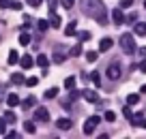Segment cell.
<instances>
[{
  "instance_id": "obj_1",
  "label": "cell",
  "mask_w": 146,
  "mask_h": 139,
  "mask_svg": "<svg viewBox=\"0 0 146 139\" xmlns=\"http://www.w3.org/2000/svg\"><path fill=\"white\" fill-rule=\"evenodd\" d=\"M80 7H82L84 15H88V17L97 19L99 24H108V15H105V5L101 2V0H82V2H80Z\"/></svg>"
},
{
  "instance_id": "obj_2",
  "label": "cell",
  "mask_w": 146,
  "mask_h": 139,
  "mask_svg": "<svg viewBox=\"0 0 146 139\" xmlns=\"http://www.w3.org/2000/svg\"><path fill=\"white\" fill-rule=\"evenodd\" d=\"M118 43H120V49L125 51V54H133L135 51V39H133V34H123L118 39Z\"/></svg>"
},
{
  "instance_id": "obj_3",
  "label": "cell",
  "mask_w": 146,
  "mask_h": 139,
  "mask_svg": "<svg viewBox=\"0 0 146 139\" xmlns=\"http://www.w3.org/2000/svg\"><path fill=\"white\" fill-rule=\"evenodd\" d=\"M99 122H101V116H90L86 122H84V135H92L95 133V128L99 126Z\"/></svg>"
},
{
  "instance_id": "obj_4",
  "label": "cell",
  "mask_w": 146,
  "mask_h": 139,
  "mask_svg": "<svg viewBox=\"0 0 146 139\" xmlns=\"http://www.w3.org/2000/svg\"><path fill=\"white\" fill-rule=\"evenodd\" d=\"M105 75H108V79H120V75H123V69H120L118 62H112L108 67V71H105Z\"/></svg>"
},
{
  "instance_id": "obj_5",
  "label": "cell",
  "mask_w": 146,
  "mask_h": 139,
  "mask_svg": "<svg viewBox=\"0 0 146 139\" xmlns=\"http://www.w3.org/2000/svg\"><path fill=\"white\" fill-rule=\"evenodd\" d=\"M35 120L36 122H50V111L45 107H36L35 109Z\"/></svg>"
},
{
  "instance_id": "obj_6",
  "label": "cell",
  "mask_w": 146,
  "mask_h": 139,
  "mask_svg": "<svg viewBox=\"0 0 146 139\" xmlns=\"http://www.w3.org/2000/svg\"><path fill=\"white\" fill-rule=\"evenodd\" d=\"M0 9H13V11H19V9H22V2H17V0H0Z\"/></svg>"
},
{
  "instance_id": "obj_7",
  "label": "cell",
  "mask_w": 146,
  "mask_h": 139,
  "mask_svg": "<svg viewBox=\"0 0 146 139\" xmlns=\"http://www.w3.org/2000/svg\"><path fill=\"white\" fill-rule=\"evenodd\" d=\"M112 22H114L116 26H120V24L125 22V15H123V9H114V11H112Z\"/></svg>"
},
{
  "instance_id": "obj_8",
  "label": "cell",
  "mask_w": 146,
  "mask_h": 139,
  "mask_svg": "<svg viewBox=\"0 0 146 139\" xmlns=\"http://www.w3.org/2000/svg\"><path fill=\"white\" fill-rule=\"evenodd\" d=\"M73 126V122L69 120V118H60V120H56V128H60V130H69Z\"/></svg>"
},
{
  "instance_id": "obj_9",
  "label": "cell",
  "mask_w": 146,
  "mask_h": 139,
  "mask_svg": "<svg viewBox=\"0 0 146 139\" xmlns=\"http://www.w3.org/2000/svg\"><path fill=\"white\" fill-rule=\"evenodd\" d=\"M60 24H62L60 15L56 13V11H50V26H52V28H60Z\"/></svg>"
},
{
  "instance_id": "obj_10",
  "label": "cell",
  "mask_w": 146,
  "mask_h": 139,
  "mask_svg": "<svg viewBox=\"0 0 146 139\" xmlns=\"http://www.w3.org/2000/svg\"><path fill=\"white\" fill-rule=\"evenodd\" d=\"M82 96L88 101V103H97V101H99V94H97L95 90H84V94H82Z\"/></svg>"
},
{
  "instance_id": "obj_11",
  "label": "cell",
  "mask_w": 146,
  "mask_h": 139,
  "mask_svg": "<svg viewBox=\"0 0 146 139\" xmlns=\"http://www.w3.org/2000/svg\"><path fill=\"white\" fill-rule=\"evenodd\" d=\"M7 105L9 107H17V105H22V101H19L17 94H7Z\"/></svg>"
},
{
  "instance_id": "obj_12",
  "label": "cell",
  "mask_w": 146,
  "mask_h": 139,
  "mask_svg": "<svg viewBox=\"0 0 146 139\" xmlns=\"http://www.w3.org/2000/svg\"><path fill=\"white\" fill-rule=\"evenodd\" d=\"M112 45H114V41H112V39H103L99 43V51H110V49H112Z\"/></svg>"
},
{
  "instance_id": "obj_13",
  "label": "cell",
  "mask_w": 146,
  "mask_h": 139,
  "mask_svg": "<svg viewBox=\"0 0 146 139\" xmlns=\"http://www.w3.org/2000/svg\"><path fill=\"white\" fill-rule=\"evenodd\" d=\"M19 64H22V69H32V64L36 62H32V56H24V58H19Z\"/></svg>"
},
{
  "instance_id": "obj_14",
  "label": "cell",
  "mask_w": 146,
  "mask_h": 139,
  "mask_svg": "<svg viewBox=\"0 0 146 139\" xmlns=\"http://www.w3.org/2000/svg\"><path fill=\"white\" fill-rule=\"evenodd\" d=\"M64 34H67V36H75V34H78V26H75V22H71L67 28H64Z\"/></svg>"
},
{
  "instance_id": "obj_15",
  "label": "cell",
  "mask_w": 146,
  "mask_h": 139,
  "mask_svg": "<svg viewBox=\"0 0 146 139\" xmlns=\"http://www.w3.org/2000/svg\"><path fill=\"white\" fill-rule=\"evenodd\" d=\"M135 34L137 36H146V24L144 22H137L135 24Z\"/></svg>"
},
{
  "instance_id": "obj_16",
  "label": "cell",
  "mask_w": 146,
  "mask_h": 139,
  "mask_svg": "<svg viewBox=\"0 0 146 139\" xmlns=\"http://www.w3.org/2000/svg\"><path fill=\"white\" fill-rule=\"evenodd\" d=\"M11 81H13V84H26V77L22 75V73H13V75H11Z\"/></svg>"
},
{
  "instance_id": "obj_17",
  "label": "cell",
  "mask_w": 146,
  "mask_h": 139,
  "mask_svg": "<svg viewBox=\"0 0 146 139\" xmlns=\"http://www.w3.org/2000/svg\"><path fill=\"white\" fill-rule=\"evenodd\" d=\"M36 64H39L41 69H47V64H50L47 56H45V54H39V58H36Z\"/></svg>"
},
{
  "instance_id": "obj_18",
  "label": "cell",
  "mask_w": 146,
  "mask_h": 139,
  "mask_svg": "<svg viewBox=\"0 0 146 139\" xmlns=\"http://www.w3.org/2000/svg\"><path fill=\"white\" fill-rule=\"evenodd\" d=\"M69 56H71V58H78V56H82V45H73L71 49H69Z\"/></svg>"
},
{
  "instance_id": "obj_19",
  "label": "cell",
  "mask_w": 146,
  "mask_h": 139,
  "mask_svg": "<svg viewBox=\"0 0 146 139\" xmlns=\"http://www.w3.org/2000/svg\"><path fill=\"white\" fill-rule=\"evenodd\" d=\"M24 130L30 133V135H35L36 133V124H35V122H24Z\"/></svg>"
},
{
  "instance_id": "obj_20",
  "label": "cell",
  "mask_w": 146,
  "mask_h": 139,
  "mask_svg": "<svg viewBox=\"0 0 146 139\" xmlns=\"http://www.w3.org/2000/svg\"><path fill=\"white\" fill-rule=\"evenodd\" d=\"M35 105H36V99H35V96H28V99L22 103V107L24 109H30V107H35Z\"/></svg>"
},
{
  "instance_id": "obj_21",
  "label": "cell",
  "mask_w": 146,
  "mask_h": 139,
  "mask_svg": "<svg viewBox=\"0 0 146 139\" xmlns=\"http://www.w3.org/2000/svg\"><path fill=\"white\" fill-rule=\"evenodd\" d=\"M17 62H19V54L15 49H11L9 51V64H17Z\"/></svg>"
},
{
  "instance_id": "obj_22",
  "label": "cell",
  "mask_w": 146,
  "mask_h": 139,
  "mask_svg": "<svg viewBox=\"0 0 146 139\" xmlns=\"http://www.w3.org/2000/svg\"><path fill=\"white\" fill-rule=\"evenodd\" d=\"M137 103H140V96H137V94H129L127 96V105H129V107H131V105H137Z\"/></svg>"
},
{
  "instance_id": "obj_23",
  "label": "cell",
  "mask_w": 146,
  "mask_h": 139,
  "mask_svg": "<svg viewBox=\"0 0 146 139\" xmlns=\"http://www.w3.org/2000/svg\"><path fill=\"white\" fill-rule=\"evenodd\" d=\"M36 26H39V30H41V32H45L47 28H50V19H39Z\"/></svg>"
},
{
  "instance_id": "obj_24",
  "label": "cell",
  "mask_w": 146,
  "mask_h": 139,
  "mask_svg": "<svg viewBox=\"0 0 146 139\" xmlns=\"http://www.w3.org/2000/svg\"><path fill=\"white\" fill-rule=\"evenodd\" d=\"M56 94H58V88H47V90H45V94H43V96H45V99H54Z\"/></svg>"
},
{
  "instance_id": "obj_25",
  "label": "cell",
  "mask_w": 146,
  "mask_h": 139,
  "mask_svg": "<svg viewBox=\"0 0 146 139\" xmlns=\"http://www.w3.org/2000/svg\"><path fill=\"white\" fill-rule=\"evenodd\" d=\"M64 88H67V90L75 88V77H67V79H64Z\"/></svg>"
},
{
  "instance_id": "obj_26",
  "label": "cell",
  "mask_w": 146,
  "mask_h": 139,
  "mask_svg": "<svg viewBox=\"0 0 146 139\" xmlns=\"http://www.w3.org/2000/svg\"><path fill=\"white\" fill-rule=\"evenodd\" d=\"M30 43V34H28V32H22V34H19V45H28Z\"/></svg>"
},
{
  "instance_id": "obj_27",
  "label": "cell",
  "mask_w": 146,
  "mask_h": 139,
  "mask_svg": "<svg viewBox=\"0 0 146 139\" xmlns=\"http://www.w3.org/2000/svg\"><path fill=\"white\" fill-rule=\"evenodd\" d=\"M69 92H71V94H69V99H71V101H78L80 96L84 94V90H82V92H78V90H75V88H73V90H69Z\"/></svg>"
},
{
  "instance_id": "obj_28",
  "label": "cell",
  "mask_w": 146,
  "mask_h": 139,
  "mask_svg": "<svg viewBox=\"0 0 146 139\" xmlns=\"http://www.w3.org/2000/svg\"><path fill=\"white\" fill-rule=\"evenodd\" d=\"M36 84H39V77H26V86L28 88H35Z\"/></svg>"
},
{
  "instance_id": "obj_29",
  "label": "cell",
  "mask_w": 146,
  "mask_h": 139,
  "mask_svg": "<svg viewBox=\"0 0 146 139\" xmlns=\"http://www.w3.org/2000/svg\"><path fill=\"white\" fill-rule=\"evenodd\" d=\"M5 120L9 122V124H15V120H17V118H15L13 111H7V113H5Z\"/></svg>"
},
{
  "instance_id": "obj_30",
  "label": "cell",
  "mask_w": 146,
  "mask_h": 139,
  "mask_svg": "<svg viewBox=\"0 0 146 139\" xmlns=\"http://www.w3.org/2000/svg\"><path fill=\"white\" fill-rule=\"evenodd\" d=\"M99 77H101V75H99V71H92V73H90V79L95 81V86H99V84H101Z\"/></svg>"
},
{
  "instance_id": "obj_31",
  "label": "cell",
  "mask_w": 146,
  "mask_h": 139,
  "mask_svg": "<svg viewBox=\"0 0 146 139\" xmlns=\"http://www.w3.org/2000/svg\"><path fill=\"white\" fill-rule=\"evenodd\" d=\"M7 124H9V122H7L5 118H0V135H7Z\"/></svg>"
},
{
  "instance_id": "obj_32",
  "label": "cell",
  "mask_w": 146,
  "mask_h": 139,
  "mask_svg": "<svg viewBox=\"0 0 146 139\" xmlns=\"http://www.w3.org/2000/svg\"><path fill=\"white\" fill-rule=\"evenodd\" d=\"M103 118H105L108 122H114V120H116V113H114V111H105V113H103Z\"/></svg>"
},
{
  "instance_id": "obj_33",
  "label": "cell",
  "mask_w": 146,
  "mask_h": 139,
  "mask_svg": "<svg viewBox=\"0 0 146 139\" xmlns=\"http://www.w3.org/2000/svg\"><path fill=\"white\" fill-rule=\"evenodd\" d=\"M97 56H99L97 51H86V60H88V62H95V60H97Z\"/></svg>"
},
{
  "instance_id": "obj_34",
  "label": "cell",
  "mask_w": 146,
  "mask_h": 139,
  "mask_svg": "<svg viewBox=\"0 0 146 139\" xmlns=\"http://www.w3.org/2000/svg\"><path fill=\"white\" fill-rule=\"evenodd\" d=\"M78 36H80V41L84 43V41H88V39H90V32H78Z\"/></svg>"
},
{
  "instance_id": "obj_35",
  "label": "cell",
  "mask_w": 146,
  "mask_h": 139,
  "mask_svg": "<svg viewBox=\"0 0 146 139\" xmlns=\"http://www.w3.org/2000/svg\"><path fill=\"white\" fill-rule=\"evenodd\" d=\"M73 2H75V0H60V5H62L64 9H71V7H73Z\"/></svg>"
},
{
  "instance_id": "obj_36",
  "label": "cell",
  "mask_w": 146,
  "mask_h": 139,
  "mask_svg": "<svg viewBox=\"0 0 146 139\" xmlns=\"http://www.w3.org/2000/svg\"><path fill=\"white\" fill-rule=\"evenodd\" d=\"M133 5V0H120V9H129Z\"/></svg>"
},
{
  "instance_id": "obj_37",
  "label": "cell",
  "mask_w": 146,
  "mask_h": 139,
  "mask_svg": "<svg viewBox=\"0 0 146 139\" xmlns=\"http://www.w3.org/2000/svg\"><path fill=\"white\" fill-rule=\"evenodd\" d=\"M62 60H64V54H60V51H56V54H54V62H62Z\"/></svg>"
},
{
  "instance_id": "obj_38",
  "label": "cell",
  "mask_w": 146,
  "mask_h": 139,
  "mask_svg": "<svg viewBox=\"0 0 146 139\" xmlns=\"http://www.w3.org/2000/svg\"><path fill=\"white\" fill-rule=\"evenodd\" d=\"M56 5H58V0H47V7H50V11H56Z\"/></svg>"
},
{
  "instance_id": "obj_39",
  "label": "cell",
  "mask_w": 146,
  "mask_h": 139,
  "mask_svg": "<svg viewBox=\"0 0 146 139\" xmlns=\"http://www.w3.org/2000/svg\"><path fill=\"white\" fill-rule=\"evenodd\" d=\"M125 118H127V120H131V118H133V113H131V109H129V107H125Z\"/></svg>"
},
{
  "instance_id": "obj_40",
  "label": "cell",
  "mask_w": 146,
  "mask_h": 139,
  "mask_svg": "<svg viewBox=\"0 0 146 139\" xmlns=\"http://www.w3.org/2000/svg\"><path fill=\"white\" fill-rule=\"evenodd\" d=\"M7 94H5V84H0V101H5Z\"/></svg>"
},
{
  "instance_id": "obj_41",
  "label": "cell",
  "mask_w": 146,
  "mask_h": 139,
  "mask_svg": "<svg viewBox=\"0 0 146 139\" xmlns=\"http://www.w3.org/2000/svg\"><path fill=\"white\" fill-rule=\"evenodd\" d=\"M26 2H28V5H30V7H39V5H41V2H43V0H26Z\"/></svg>"
},
{
  "instance_id": "obj_42",
  "label": "cell",
  "mask_w": 146,
  "mask_h": 139,
  "mask_svg": "<svg viewBox=\"0 0 146 139\" xmlns=\"http://www.w3.org/2000/svg\"><path fill=\"white\" fill-rule=\"evenodd\" d=\"M7 137H9V139H17V137H19V135H17V133H15V130H9V133H7Z\"/></svg>"
},
{
  "instance_id": "obj_43",
  "label": "cell",
  "mask_w": 146,
  "mask_h": 139,
  "mask_svg": "<svg viewBox=\"0 0 146 139\" xmlns=\"http://www.w3.org/2000/svg\"><path fill=\"white\" fill-rule=\"evenodd\" d=\"M137 69H140V71H142V73H146V60H142V62H140V64H137Z\"/></svg>"
},
{
  "instance_id": "obj_44",
  "label": "cell",
  "mask_w": 146,
  "mask_h": 139,
  "mask_svg": "<svg viewBox=\"0 0 146 139\" xmlns=\"http://www.w3.org/2000/svg\"><path fill=\"white\" fill-rule=\"evenodd\" d=\"M135 19H137V15L133 13V15H129V17H127V22H129V24H135Z\"/></svg>"
},
{
  "instance_id": "obj_45",
  "label": "cell",
  "mask_w": 146,
  "mask_h": 139,
  "mask_svg": "<svg viewBox=\"0 0 146 139\" xmlns=\"http://www.w3.org/2000/svg\"><path fill=\"white\" fill-rule=\"evenodd\" d=\"M140 54H142V56L146 58V47H140Z\"/></svg>"
},
{
  "instance_id": "obj_46",
  "label": "cell",
  "mask_w": 146,
  "mask_h": 139,
  "mask_svg": "<svg viewBox=\"0 0 146 139\" xmlns=\"http://www.w3.org/2000/svg\"><path fill=\"white\" fill-rule=\"evenodd\" d=\"M142 92H144V94H146V84H144V86H142Z\"/></svg>"
},
{
  "instance_id": "obj_47",
  "label": "cell",
  "mask_w": 146,
  "mask_h": 139,
  "mask_svg": "<svg viewBox=\"0 0 146 139\" xmlns=\"http://www.w3.org/2000/svg\"><path fill=\"white\" fill-rule=\"evenodd\" d=\"M144 7H146V0H144Z\"/></svg>"
}]
</instances>
